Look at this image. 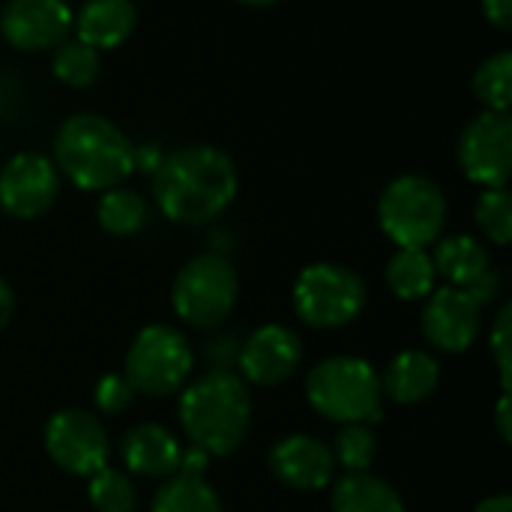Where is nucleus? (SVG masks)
I'll return each instance as SVG.
<instances>
[{
  "label": "nucleus",
  "instance_id": "10",
  "mask_svg": "<svg viewBox=\"0 0 512 512\" xmlns=\"http://www.w3.org/2000/svg\"><path fill=\"white\" fill-rule=\"evenodd\" d=\"M459 165L483 189L507 186L512 174V120L501 111L477 114L459 138Z\"/></svg>",
  "mask_w": 512,
  "mask_h": 512
},
{
  "label": "nucleus",
  "instance_id": "22",
  "mask_svg": "<svg viewBox=\"0 0 512 512\" xmlns=\"http://www.w3.org/2000/svg\"><path fill=\"white\" fill-rule=\"evenodd\" d=\"M387 285L405 303L426 300L438 285L432 255L426 249H399L387 264Z\"/></svg>",
  "mask_w": 512,
  "mask_h": 512
},
{
  "label": "nucleus",
  "instance_id": "26",
  "mask_svg": "<svg viewBox=\"0 0 512 512\" xmlns=\"http://www.w3.org/2000/svg\"><path fill=\"white\" fill-rule=\"evenodd\" d=\"M87 498L96 512H135L138 492L135 483L129 480L126 471L117 468H99L96 474L87 477Z\"/></svg>",
  "mask_w": 512,
  "mask_h": 512
},
{
  "label": "nucleus",
  "instance_id": "30",
  "mask_svg": "<svg viewBox=\"0 0 512 512\" xmlns=\"http://www.w3.org/2000/svg\"><path fill=\"white\" fill-rule=\"evenodd\" d=\"M512 306L504 303V309L498 312L495 318V327L489 333V348H492V357H495V366H498V375H501V387L504 393H510V351H512Z\"/></svg>",
  "mask_w": 512,
  "mask_h": 512
},
{
  "label": "nucleus",
  "instance_id": "37",
  "mask_svg": "<svg viewBox=\"0 0 512 512\" xmlns=\"http://www.w3.org/2000/svg\"><path fill=\"white\" fill-rule=\"evenodd\" d=\"M237 3H243V6H273L276 0H237Z\"/></svg>",
  "mask_w": 512,
  "mask_h": 512
},
{
  "label": "nucleus",
  "instance_id": "6",
  "mask_svg": "<svg viewBox=\"0 0 512 512\" xmlns=\"http://www.w3.org/2000/svg\"><path fill=\"white\" fill-rule=\"evenodd\" d=\"M369 288L351 267L318 261L300 270L294 282V312L315 330H339L357 321L366 309Z\"/></svg>",
  "mask_w": 512,
  "mask_h": 512
},
{
  "label": "nucleus",
  "instance_id": "21",
  "mask_svg": "<svg viewBox=\"0 0 512 512\" xmlns=\"http://www.w3.org/2000/svg\"><path fill=\"white\" fill-rule=\"evenodd\" d=\"M150 512H225V507L204 477L177 471L156 489Z\"/></svg>",
  "mask_w": 512,
  "mask_h": 512
},
{
  "label": "nucleus",
  "instance_id": "16",
  "mask_svg": "<svg viewBox=\"0 0 512 512\" xmlns=\"http://www.w3.org/2000/svg\"><path fill=\"white\" fill-rule=\"evenodd\" d=\"M273 477L297 492H321L333 483V450L312 435H288L270 450Z\"/></svg>",
  "mask_w": 512,
  "mask_h": 512
},
{
  "label": "nucleus",
  "instance_id": "31",
  "mask_svg": "<svg viewBox=\"0 0 512 512\" xmlns=\"http://www.w3.org/2000/svg\"><path fill=\"white\" fill-rule=\"evenodd\" d=\"M207 354L213 357V369H228L231 363H237V354H240V345L234 336H219L210 342Z\"/></svg>",
  "mask_w": 512,
  "mask_h": 512
},
{
  "label": "nucleus",
  "instance_id": "7",
  "mask_svg": "<svg viewBox=\"0 0 512 512\" xmlns=\"http://www.w3.org/2000/svg\"><path fill=\"white\" fill-rule=\"evenodd\" d=\"M237 294L240 279L234 264L225 255L204 252L180 267L171 285V306L189 327L213 330L234 312Z\"/></svg>",
  "mask_w": 512,
  "mask_h": 512
},
{
  "label": "nucleus",
  "instance_id": "12",
  "mask_svg": "<svg viewBox=\"0 0 512 512\" xmlns=\"http://www.w3.org/2000/svg\"><path fill=\"white\" fill-rule=\"evenodd\" d=\"M423 336L432 348L444 354H465L483 330V306L462 288L444 285L426 297L423 306Z\"/></svg>",
  "mask_w": 512,
  "mask_h": 512
},
{
  "label": "nucleus",
  "instance_id": "11",
  "mask_svg": "<svg viewBox=\"0 0 512 512\" xmlns=\"http://www.w3.org/2000/svg\"><path fill=\"white\" fill-rule=\"evenodd\" d=\"M60 171L42 153H18L0 168V207L15 219H36L54 207Z\"/></svg>",
  "mask_w": 512,
  "mask_h": 512
},
{
  "label": "nucleus",
  "instance_id": "13",
  "mask_svg": "<svg viewBox=\"0 0 512 512\" xmlns=\"http://www.w3.org/2000/svg\"><path fill=\"white\" fill-rule=\"evenodd\" d=\"M432 264H435V273L447 279V285L468 291L480 306L492 303L504 288V279L495 270L489 249L477 237L453 234V237L438 240L432 252Z\"/></svg>",
  "mask_w": 512,
  "mask_h": 512
},
{
  "label": "nucleus",
  "instance_id": "9",
  "mask_svg": "<svg viewBox=\"0 0 512 512\" xmlns=\"http://www.w3.org/2000/svg\"><path fill=\"white\" fill-rule=\"evenodd\" d=\"M42 441L48 459L72 477H90L108 465V429L90 411L66 408L51 414Z\"/></svg>",
  "mask_w": 512,
  "mask_h": 512
},
{
  "label": "nucleus",
  "instance_id": "24",
  "mask_svg": "<svg viewBox=\"0 0 512 512\" xmlns=\"http://www.w3.org/2000/svg\"><path fill=\"white\" fill-rule=\"evenodd\" d=\"M474 96L486 105V111L510 114L512 102V57L510 51H498L483 60L474 72Z\"/></svg>",
  "mask_w": 512,
  "mask_h": 512
},
{
  "label": "nucleus",
  "instance_id": "2",
  "mask_svg": "<svg viewBox=\"0 0 512 512\" xmlns=\"http://www.w3.org/2000/svg\"><path fill=\"white\" fill-rule=\"evenodd\" d=\"M177 417L192 447L210 459L231 456L252 426L249 387L231 369H210L180 393Z\"/></svg>",
  "mask_w": 512,
  "mask_h": 512
},
{
  "label": "nucleus",
  "instance_id": "33",
  "mask_svg": "<svg viewBox=\"0 0 512 512\" xmlns=\"http://www.w3.org/2000/svg\"><path fill=\"white\" fill-rule=\"evenodd\" d=\"M207 462H210V456H207L204 450L189 447V450H183V456H180V474H198V477H204Z\"/></svg>",
  "mask_w": 512,
  "mask_h": 512
},
{
  "label": "nucleus",
  "instance_id": "3",
  "mask_svg": "<svg viewBox=\"0 0 512 512\" xmlns=\"http://www.w3.org/2000/svg\"><path fill=\"white\" fill-rule=\"evenodd\" d=\"M57 171L84 192L123 186L135 168V147L126 132L102 114H72L54 135Z\"/></svg>",
  "mask_w": 512,
  "mask_h": 512
},
{
  "label": "nucleus",
  "instance_id": "29",
  "mask_svg": "<svg viewBox=\"0 0 512 512\" xmlns=\"http://www.w3.org/2000/svg\"><path fill=\"white\" fill-rule=\"evenodd\" d=\"M93 402L99 414H123L135 402V387L126 381V375H105L93 387Z\"/></svg>",
  "mask_w": 512,
  "mask_h": 512
},
{
  "label": "nucleus",
  "instance_id": "34",
  "mask_svg": "<svg viewBox=\"0 0 512 512\" xmlns=\"http://www.w3.org/2000/svg\"><path fill=\"white\" fill-rule=\"evenodd\" d=\"M12 315H15V294H12V288H9V282L0 276V333L9 327V321H12Z\"/></svg>",
  "mask_w": 512,
  "mask_h": 512
},
{
  "label": "nucleus",
  "instance_id": "18",
  "mask_svg": "<svg viewBox=\"0 0 512 512\" xmlns=\"http://www.w3.org/2000/svg\"><path fill=\"white\" fill-rule=\"evenodd\" d=\"M138 12L132 0H87L75 15L72 27L81 42L96 51H111L123 45L135 30Z\"/></svg>",
  "mask_w": 512,
  "mask_h": 512
},
{
  "label": "nucleus",
  "instance_id": "27",
  "mask_svg": "<svg viewBox=\"0 0 512 512\" xmlns=\"http://www.w3.org/2000/svg\"><path fill=\"white\" fill-rule=\"evenodd\" d=\"M330 450L336 468H345V474H360L372 468L378 456V438L369 423H345Z\"/></svg>",
  "mask_w": 512,
  "mask_h": 512
},
{
  "label": "nucleus",
  "instance_id": "25",
  "mask_svg": "<svg viewBox=\"0 0 512 512\" xmlns=\"http://www.w3.org/2000/svg\"><path fill=\"white\" fill-rule=\"evenodd\" d=\"M99 66V51L81 39H63L51 57L54 78H60L69 87H90L99 78Z\"/></svg>",
  "mask_w": 512,
  "mask_h": 512
},
{
  "label": "nucleus",
  "instance_id": "23",
  "mask_svg": "<svg viewBox=\"0 0 512 512\" xmlns=\"http://www.w3.org/2000/svg\"><path fill=\"white\" fill-rule=\"evenodd\" d=\"M96 222L105 234L114 237H129L138 234L147 222V201L135 189H105L99 204H96Z\"/></svg>",
  "mask_w": 512,
  "mask_h": 512
},
{
  "label": "nucleus",
  "instance_id": "15",
  "mask_svg": "<svg viewBox=\"0 0 512 512\" xmlns=\"http://www.w3.org/2000/svg\"><path fill=\"white\" fill-rule=\"evenodd\" d=\"M303 360L300 336L285 324L258 327L237 354L240 378L255 387H279L285 384Z\"/></svg>",
  "mask_w": 512,
  "mask_h": 512
},
{
  "label": "nucleus",
  "instance_id": "1",
  "mask_svg": "<svg viewBox=\"0 0 512 512\" xmlns=\"http://www.w3.org/2000/svg\"><path fill=\"white\" fill-rule=\"evenodd\" d=\"M240 186L234 159L210 144H189L165 156L153 174V198L165 219L204 225L228 210Z\"/></svg>",
  "mask_w": 512,
  "mask_h": 512
},
{
  "label": "nucleus",
  "instance_id": "35",
  "mask_svg": "<svg viewBox=\"0 0 512 512\" xmlns=\"http://www.w3.org/2000/svg\"><path fill=\"white\" fill-rule=\"evenodd\" d=\"M495 423H498V435H501V441L504 444H510L512 432H510V393H504L501 396V402H498V411H495Z\"/></svg>",
  "mask_w": 512,
  "mask_h": 512
},
{
  "label": "nucleus",
  "instance_id": "17",
  "mask_svg": "<svg viewBox=\"0 0 512 512\" xmlns=\"http://www.w3.org/2000/svg\"><path fill=\"white\" fill-rule=\"evenodd\" d=\"M120 456L129 474L147 480H168L180 471L183 447L159 423H138L120 441Z\"/></svg>",
  "mask_w": 512,
  "mask_h": 512
},
{
  "label": "nucleus",
  "instance_id": "5",
  "mask_svg": "<svg viewBox=\"0 0 512 512\" xmlns=\"http://www.w3.org/2000/svg\"><path fill=\"white\" fill-rule=\"evenodd\" d=\"M378 225L399 249H426L441 240L447 198L423 174H402L378 198Z\"/></svg>",
  "mask_w": 512,
  "mask_h": 512
},
{
  "label": "nucleus",
  "instance_id": "32",
  "mask_svg": "<svg viewBox=\"0 0 512 512\" xmlns=\"http://www.w3.org/2000/svg\"><path fill=\"white\" fill-rule=\"evenodd\" d=\"M483 15L489 24L510 30L512 24V0H483Z\"/></svg>",
  "mask_w": 512,
  "mask_h": 512
},
{
  "label": "nucleus",
  "instance_id": "4",
  "mask_svg": "<svg viewBox=\"0 0 512 512\" xmlns=\"http://www.w3.org/2000/svg\"><path fill=\"white\" fill-rule=\"evenodd\" d=\"M309 405L333 423H378L384 417V390L375 366L354 354H336L315 363L306 375Z\"/></svg>",
  "mask_w": 512,
  "mask_h": 512
},
{
  "label": "nucleus",
  "instance_id": "28",
  "mask_svg": "<svg viewBox=\"0 0 512 512\" xmlns=\"http://www.w3.org/2000/svg\"><path fill=\"white\" fill-rule=\"evenodd\" d=\"M477 228L483 237L495 246H507L512 240V198L507 186L501 189H483L474 207Z\"/></svg>",
  "mask_w": 512,
  "mask_h": 512
},
{
  "label": "nucleus",
  "instance_id": "36",
  "mask_svg": "<svg viewBox=\"0 0 512 512\" xmlns=\"http://www.w3.org/2000/svg\"><path fill=\"white\" fill-rule=\"evenodd\" d=\"M474 512H512V498L510 495H489L486 501H480L477 504V510Z\"/></svg>",
  "mask_w": 512,
  "mask_h": 512
},
{
  "label": "nucleus",
  "instance_id": "14",
  "mask_svg": "<svg viewBox=\"0 0 512 512\" xmlns=\"http://www.w3.org/2000/svg\"><path fill=\"white\" fill-rule=\"evenodd\" d=\"M72 9L66 0H6L0 33L18 51H48L69 39Z\"/></svg>",
  "mask_w": 512,
  "mask_h": 512
},
{
  "label": "nucleus",
  "instance_id": "20",
  "mask_svg": "<svg viewBox=\"0 0 512 512\" xmlns=\"http://www.w3.org/2000/svg\"><path fill=\"white\" fill-rule=\"evenodd\" d=\"M330 510L333 512H405V501L396 492L393 483L372 471L360 474H345L342 480L333 483L330 495Z\"/></svg>",
  "mask_w": 512,
  "mask_h": 512
},
{
  "label": "nucleus",
  "instance_id": "19",
  "mask_svg": "<svg viewBox=\"0 0 512 512\" xmlns=\"http://www.w3.org/2000/svg\"><path fill=\"white\" fill-rule=\"evenodd\" d=\"M438 384H441L438 360L417 348L396 354L381 375L384 399H393L396 405H420L438 390Z\"/></svg>",
  "mask_w": 512,
  "mask_h": 512
},
{
  "label": "nucleus",
  "instance_id": "8",
  "mask_svg": "<svg viewBox=\"0 0 512 512\" xmlns=\"http://www.w3.org/2000/svg\"><path fill=\"white\" fill-rule=\"evenodd\" d=\"M195 369V351L189 339L168 324L144 327L126 354V381L144 396H171L183 390Z\"/></svg>",
  "mask_w": 512,
  "mask_h": 512
}]
</instances>
